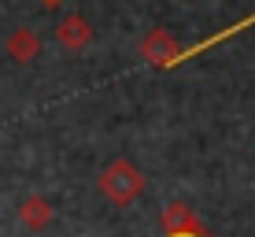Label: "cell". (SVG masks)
<instances>
[{
  "label": "cell",
  "instance_id": "cell-1",
  "mask_svg": "<svg viewBox=\"0 0 255 237\" xmlns=\"http://www.w3.org/2000/svg\"><path fill=\"white\" fill-rule=\"evenodd\" d=\"M144 56H148V63H155V67H178L181 48H174V41H166V33L155 30L152 37L144 41Z\"/></svg>",
  "mask_w": 255,
  "mask_h": 237
},
{
  "label": "cell",
  "instance_id": "cell-2",
  "mask_svg": "<svg viewBox=\"0 0 255 237\" xmlns=\"http://www.w3.org/2000/svg\"><path fill=\"white\" fill-rule=\"evenodd\" d=\"M248 26H255V11L248 15V19H241V22H233V26H226V30H218L215 37H207V41H200V45H192V48H185L178 56V63H185V59H196L200 52H207V48H215V45H222V41H230V37H237V33H244Z\"/></svg>",
  "mask_w": 255,
  "mask_h": 237
},
{
  "label": "cell",
  "instance_id": "cell-3",
  "mask_svg": "<svg viewBox=\"0 0 255 237\" xmlns=\"http://www.w3.org/2000/svg\"><path fill=\"white\" fill-rule=\"evenodd\" d=\"M59 37H63V45L78 48L89 41V26H85V19H67L63 26H59Z\"/></svg>",
  "mask_w": 255,
  "mask_h": 237
},
{
  "label": "cell",
  "instance_id": "cell-4",
  "mask_svg": "<svg viewBox=\"0 0 255 237\" xmlns=\"http://www.w3.org/2000/svg\"><path fill=\"white\" fill-rule=\"evenodd\" d=\"M7 48H11L15 59H33V56H37V37H33L30 30H19L11 41H7Z\"/></svg>",
  "mask_w": 255,
  "mask_h": 237
},
{
  "label": "cell",
  "instance_id": "cell-5",
  "mask_svg": "<svg viewBox=\"0 0 255 237\" xmlns=\"http://www.w3.org/2000/svg\"><path fill=\"white\" fill-rule=\"evenodd\" d=\"M170 237H204L200 230H178V234H170Z\"/></svg>",
  "mask_w": 255,
  "mask_h": 237
},
{
  "label": "cell",
  "instance_id": "cell-6",
  "mask_svg": "<svg viewBox=\"0 0 255 237\" xmlns=\"http://www.w3.org/2000/svg\"><path fill=\"white\" fill-rule=\"evenodd\" d=\"M45 4H48V7H56V4H59V0H45Z\"/></svg>",
  "mask_w": 255,
  "mask_h": 237
}]
</instances>
